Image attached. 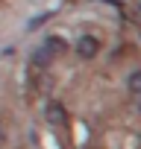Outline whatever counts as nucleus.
Listing matches in <instances>:
<instances>
[{
	"label": "nucleus",
	"instance_id": "obj_4",
	"mask_svg": "<svg viewBox=\"0 0 141 149\" xmlns=\"http://www.w3.org/2000/svg\"><path fill=\"white\" fill-rule=\"evenodd\" d=\"M126 88H129V94H132V97H141V70H132V73H129Z\"/></svg>",
	"mask_w": 141,
	"mask_h": 149
},
{
	"label": "nucleus",
	"instance_id": "obj_3",
	"mask_svg": "<svg viewBox=\"0 0 141 149\" xmlns=\"http://www.w3.org/2000/svg\"><path fill=\"white\" fill-rule=\"evenodd\" d=\"M50 58H53V53H50L47 47H41V50H35V53H32V67H38V70H41V67H47V64H50Z\"/></svg>",
	"mask_w": 141,
	"mask_h": 149
},
{
	"label": "nucleus",
	"instance_id": "obj_2",
	"mask_svg": "<svg viewBox=\"0 0 141 149\" xmlns=\"http://www.w3.org/2000/svg\"><path fill=\"white\" fill-rule=\"evenodd\" d=\"M44 114H47V123H53V126H65V123H68V111H65V105L56 102V100L47 102Z\"/></svg>",
	"mask_w": 141,
	"mask_h": 149
},
{
	"label": "nucleus",
	"instance_id": "obj_1",
	"mask_svg": "<svg viewBox=\"0 0 141 149\" xmlns=\"http://www.w3.org/2000/svg\"><path fill=\"white\" fill-rule=\"evenodd\" d=\"M74 53H77L80 58L91 61V58H97V53H100V41H97L94 35H80L77 44H74Z\"/></svg>",
	"mask_w": 141,
	"mask_h": 149
},
{
	"label": "nucleus",
	"instance_id": "obj_5",
	"mask_svg": "<svg viewBox=\"0 0 141 149\" xmlns=\"http://www.w3.org/2000/svg\"><path fill=\"white\" fill-rule=\"evenodd\" d=\"M44 47H47V50L53 47V53H62V50H65V41H62V38H47V44H44Z\"/></svg>",
	"mask_w": 141,
	"mask_h": 149
},
{
	"label": "nucleus",
	"instance_id": "obj_6",
	"mask_svg": "<svg viewBox=\"0 0 141 149\" xmlns=\"http://www.w3.org/2000/svg\"><path fill=\"white\" fill-rule=\"evenodd\" d=\"M0 140H3V123H0Z\"/></svg>",
	"mask_w": 141,
	"mask_h": 149
}]
</instances>
